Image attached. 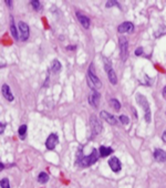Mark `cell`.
<instances>
[{"label":"cell","instance_id":"cell-1","mask_svg":"<svg viewBox=\"0 0 166 188\" xmlns=\"http://www.w3.org/2000/svg\"><path fill=\"white\" fill-rule=\"evenodd\" d=\"M87 85L91 90H96L102 88V83L101 80L96 76L95 74V69H94V64L91 63L90 67H87Z\"/></svg>","mask_w":166,"mask_h":188},{"label":"cell","instance_id":"cell-2","mask_svg":"<svg viewBox=\"0 0 166 188\" xmlns=\"http://www.w3.org/2000/svg\"><path fill=\"white\" fill-rule=\"evenodd\" d=\"M99 156H100V153H98V150L96 149H93L92 153H91L90 155L81 157V159L79 161L80 166L87 167V166H91V165H93V164H95L99 159Z\"/></svg>","mask_w":166,"mask_h":188},{"label":"cell","instance_id":"cell-3","mask_svg":"<svg viewBox=\"0 0 166 188\" xmlns=\"http://www.w3.org/2000/svg\"><path fill=\"white\" fill-rule=\"evenodd\" d=\"M136 101H137V103H139L142 108H143V110H144L145 121H146L147 123H150L151 122V110H150V104L147 102L146 97H145L144 95H142V94H137V95H136Z\"/></svg>","mask_w":166,"mask_h":188},{"label":"cell","instance_id":"cell-4","mask_svg":"<svg viewBox=\"0 0 166 188\" xmlns=\"http://www.w3.org/2000/svg\"><path fill=\"white\" fill-rule=\"evenodd\" d=\"M119 44H120V53H121V59L124 62L128 59V41L126 38L120 37L119 38Z\"/></svg>","mask_w":166,"mask_h":188},{"label":"cell","instance_id":"cell-5","mask_svg":"<svg viewBox=\"0 0 166 188\" xmlns=\"http://www.w3.org/2000/svg\"><path fill=\"white\" fill-rule=\"evenodd\" d=\"M104 64H105V71L107 73V78H109V81L111 82L112 85H116L117 83V76H116V73L115 71L112 69L111 67V63L106 59H104Z\"/></svg>","mask_w":166,"mask_h":188},{"label":"cell","instance_id":"cell-6","mask_svg":"<svg viewBox=\"0 0 166 188\" xmlns=\"http://www.w3.org/2000/svg\"><path fill=\"white\" fill-rule=\"evenodd\" d=\"M90 126H91V131H92L93 136L98 135L102 131V123H101V121L95 115H92L90 117Z\"/></svg>","mask_w":166,"mask_h":188},{"label":"cell","instance_id":"cell-7","mask_svg":"<svg viewBox=\"0 0 166 188\" xmlns=\"http://www.w3.org/2000/svg\"><path fill=\"white\" fill-rule=\"evenodd\" d=\"M100 93H99L96 90H92L89 94V104L92 106L93 108H99V104H100Z\"/></svg>","mask_w":166,"mask_h":188},{"label":"cell","instance_id":"cell-8","mask_svg":"<svg viewBox=\"0 0 166 188\" xmlns=\"http://www.w3.org/2000/svg\"><path fill=\"white\" fill-rule=\"evenodd\" d=\"M18 29L20 31V38H21L22 41L28 40V38L30 35V30H29V26H28L26 22L19 21L18 23Z\"/></svg>","mask_w":166,"mask_h":188},{"label":"cell","instance_id":"cell-9","mask_svg":"<svg viewBox=\"0 0 166 188\" xmlns=\"http://www.w3.org/2000/svg\"><path fill=\"white\" fill-rule=\"evenodd\" d=\"M58 143H59V138H58V135L55 134V133H52L48 136L46 141V147L48 148L49 150H52L55 149V146L58 145Z\"/></svg>","mask_w":166,"mask_h":188},{"label":"cell","instance_id":"cell-10","mask_svg":"<svg viewBox=\"0 0 166 188\" xmlns=\"http://www.w3.org/2000/svg\"><path fill=\"white\" fill-rule=\"evenodd\" d=\"M117 31L120 33H132L134 31V24L130 21H125L117 27Z\"/></svg>","mask_w":166,"mask_h":188},{"label":"cell","instance_id":"cell-11","mask_svg":"<svg viewBox=\"0 0 166 188\" xmlns=\"http://www.w3.org/2000/svg\"><path fill=\"white\" fill-rule=\"evenodd\" d=\"M100 117H102L105 122H107V124L110 125H116L117 124V120L113 114L106 112V111H101L100 113Z\"/></svg>","mask_w":166,"mask_h":188},{"label":"cell","instance_id":"cell-12","mask_svg":"<svg viewBox=\"0 0 166 188\" xmlns=\"http://www.w3.org/2000/svg\"><path fill=\"white\" fill-rule=\"evenodd\" d=\"M109 166L111 167V169L114 173H119L121 170V168H122V165H121L120 159L117 158V157H115V156L114 157H112V158H110Z\"/></svg>","mask_w":166,"mask_h":188},{"label":"cell","instance_id":"cell-13","mask_svg":"<svg viewBox=\"0 0 166 188\" xmlns=\"http://www.w3.org/2000/svg\"><path fill=\"white\" fill-rule=\"evenodd\" d=\"M76 18H78V20H79V22L81 23V26L84 29H89L90 28V24H91V20H90V18L89 17H87V16H84V14H80V12H76Z\"/></svg>","mask_w":166,"mask_h":188},{"label":"cell","instance_id":"cell-14","mask_svg":"<svg viewBox=\"0 0 166 188\" xmlns=\"http://www.w3.org/2000/svg\"><path fill=\"white\" fill-rule=\"evenodd\" d=\"M1 93H2L3 97H5L7 101H9V102H12V101L14 100V94H12L10 88H9L7 84H3L2 85V88H1Z\"/></svg>","mask_w":166,"mask_h":188},{"label":"cell","instance_id":"cell-15","mask_svg":"<svg viewBox=\"0 0 166 188\" xmlns=\"http://www.w3.org/2000/svg\"><path fill=\"white\" fill-rule=\"evenodd\" d=\"M154 158L160 163H164V161H166V152L161 148H157L154 152Z\"/></svg>","mask_w":166,"mask_h":188},{"label":"cell","instance_id":"cell-16","mask_svg":"<svg viewBox=\"0 0 166 188\" xmlns=\"http://www.w3.org/2000/svg\"><path fill=\"white\" fill-rule=\"evenodd\" d=\"M99 153H100V156H102V157H106V156L111 155L113 153V149L111 147H106V146H100Z\"/></svg>","mask_w":166,"mask_h":188},{"label":"cell","instance_id":"cell-17","mask_svg":"<svg viewBox=\"0 0 166 188\" xmlns=\"http://www.w3.org/2000/svg\"><path fill=\"white\" fill-rule=\"evenodd\" d=\"M10 31H11L12 37H14L16 40H18V32H17V28H16V26H14V17L12 16L10 17Z\"/></svg>","mask_w":166,"mask_h":188},{"label":"cell","instance_id":"cell-18","mask_svg":"<svg viewBox=\"0 0 166 188\" xmlns=\"http://www.w3.org/2000/svg\"><path fill=\"white\" fill-rule=\"evenodd\" d=\"M27 129L28 127L26 124H22L21 126H19V129H18V135H19V137L21 140H25L26 134H27Z\"/></svg>","mask_w":166,"mask_h":188},{"label":"cell","instance_id":"cell-19","mask_svg":"<svg viewBox=\"0 0 166 188\" xmlns=\"http://www.w3.org/2000/svg\"><path fill=\"white\" fill-rule=\"evenodd\" d=\"M48 180H49V175L47 174L44 172H41L38 176V182L40 184H46L48 183Z\"/></svg>","mask_w":166,"mask_h":188},{"label":"cell","instance_id":"cell-20","mask_svg":"<svg viewBox=\"0 0 166 188\" xmlns=\"http://www.w3.org/2000/svg\"><path fill=\"white\" fill-rule=\"evenodd\" d=\"M110 104H111V106L113 108H114L115 111H120V108H121V103L119 102V100H116V99H111L110 100Z\"/></svg>","mask_w":166,"mask_h":188},{"label":"cell","instance_id":"cell-21","mask_svg":"<svg viewBox=\"0 0 166 188\" xmlns=\"http://www.w3.org/2000/svg\"><path fill=\"white\" fill-rule=\"evenodd\" d=\"M61 70V63L59 62V60H53L52 62V71L55 73L60 72Z\"/></svg>","mask_w":166,"mask_h":188},{"label":"cell","instance_id":"cell-22","mask_svg":"<svg viewBox=\"0 0 166 188\" xmlns=\"http://www.w3.org/2000/svg\"><path fill=\"white\" fill-rule=\"evenodd\" d=\"M30 5L32 6V8L34 9V10H39V9L41 8V5H40V1H39V0H32V1H30Z\"/></svg>","mask_w":166,"mask_h":188},{"label":"cell","instance_id":"cell-23","mask_svg":"<svg viewBox=\"0 0 166 188\" xmlns=\"http://www.w3.org/2000/svg\"><path fill=\"white\" fill-rule=\"evenodd\" d=\"M0 185H1V188H10V183H9L8 178H2Z\"/></svg>","mask_w":166,"mask_h":188},{"label":"cell","instance_id":"cell-24","mask_svg":"<svg viewBox=\"0 0 166 188\" xmlns=\"http://www.w3.org/2000/svg\"><path fill=\"white\" fill-rule=\"evenodd\" d=\"M120 121H121V123H122L123 125H128V124L130 123V118H128L126 115H121L120 116Z\"/></svg>","mask_w":166,"mask_h":188},{"label":"cell","instance_id":"cell-25","mask_svg":"<svg viewBox=\"0 0 166 188\" xmlns=\"http://www.w3.org/2000/svg\"><path fill=\"white\" fill-rule=\"evenodd\" d=\"M114 6H119L117 1H115V0H110V1H106L105 3L106 8H111V7H114Z\"/></svg>","mask_w":166,"mask_h":188},{"label":"cell","instance_id":"cell-26","mask_svg":"<svg viewBox=\"0 0 166 188\" xmlns=\"http://www.w3.org/2000/svg\"><path fill=\"white\" fill-rule=\"evenodd\" d=\"M143 53V47H140L135 50V55H141Z\"/></svg>","mask_w":166,"mask_h":188},{"label":"cell","instance_id":"cell-27","mask_svg":"<svg viewBox=\"0 0 166 188\" xmlns=\"http://www.w3.org/2000/svg\"><path fill=\"white\" fill-rule=\"evenodd\" d=\"M5 129H6V124L2 123L1 125H0V133H1V134H2L3 132H5Z\"/></svg>","mask_w":166,"mask_h":188},{"label":"cell","instance_id":"cell-28","mask_svg":"<svg viewBox=\"0 0 166 188\" xmlns=\"http://www.w3.org/2000/svg\"><path fill=\"white\" fill-rule=\"evenodd\" d=\"M5 2L7 3V6H8V7H10V8L12 7V1H11V0H6Z\"/></svg>","mask_w":166,"mask_h":188},{"label":"cell","instance_id":"cell-29","mask_svg":"<svg viewBox=\"0 0 166 188\" xmlns=\"http://www.w3.org/2000/svg\"><path fill=\"white\" fill-rule=\"evenodd\" d=\"M162 140L164 141V142L166 143V129L164 131V133H163V135H162Z\"/></svg>","mask_w":166,"mask_h":188},{"label":"cell","instance_id":"cell-30","mask_svg":"<svg viewBox=\"0 0 166 188\" xmlns=\"http://www.w3.org/2000/svg\"><path fill=\"white\" fill-rule=\"evenodd\" d=\"M162 94H163V96H164V99L166 100V86L163 89V92H162Z\"/></svg>","mask_w":166,"mask_h":188},{"label":"cell","instance_id":"cell-31","mask_svg":"<svg viewBox=\"0 0 166 188\" xmlns=\"http://www.w3.org/2000/svg\"><path fill=\"white\" fill-rule=\"evenodd\" d=\"M67 49H68V50H74V49H75V46H69Z\"/></svg>","mask_w":166,"mask_h":188},{"label":"cell","instance_id":"cell-32","mask_svg":"<svg viewBox=\"0 0 166 188\" xmlns=\"http://www.w3.org/2000/svg\"><path fill=\"white\" fill-rule=\"evenodd\" d=\"M0 169H1V170H3V169H5V165H3V163H1V164H0Z\"/></svg>","mask_w":166,"mask_h":188}]
</instances>
